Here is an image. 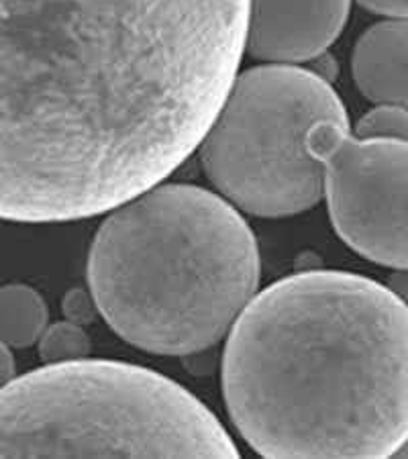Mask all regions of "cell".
<instances>
[{"mask_svg":"<svg viewBox=\"0 0 408 459\" xmlns=\"http://www.w3.org/2000/svg\"><path fill=\"white\" fill-rule=\"evenodd\" d=\"M249 0H0V212L64 223L172 176L231 92Z\"/></svg>","mask_w":408,"mask_h":459,"instance_id":"1","label":"cell"},{"mask_svg":"<svg viewBox=\"0 0 408 459\" xmlns=\"http://www.w3.org/2000/svg\"><path fill=\"white\" fill-rule=\"evenodd\" d=\"M221 382L257 455L395 457L408 437V308L361 273H292L235 321Z\"/></svg>","mask_w":408,"mask_h":459,"instance_id":"2","label":"cell"},{"mask_svg":"<svg viewBox=\"0 0 408 459\" xmlns=\"http://www.w3.org/2000/svg\"><path fill=\"white\" fill-rule=\"evenodd\" d=\"M100 316L129 345L211 350L257 294L262 259L239 209L192 184H158L109 211L86 262Z\"/></svg>","mask_w":408,"mask_h":459,"instance_id":"3","label":"cell"},{"mask_svg":"<svg viewBox=\"0 0 408 459\" xmlns=\"http://www.w3.org/2000/svg\"><path fill=\"white\" fill-rule=\"evenodd\" d=\"M0 455L235 459L241 451L178 382L143 366L84 358L3 386Z\"/></svg>","mask_w":408,"mask_h":459,"instance_id":"4","label":"cell"},{"mask_svg":"<svg viewBox=\"0 0 408 459\" xmlns=\"http://www.w3.org/2000/svg\"><path fill=\"white\" fill-rule=\"evenodd\" d=\"M350 125L341 96L307 65L259 64L237 76L198 147L200 168L235 209L257 219L307 212L325 169L307 145L321 121Z\"/></svg>","mask_w":408,"mask_h":459,"instance_id":"5","label":"cell"},{"mask_svg":"<svg viewBox=\"0 0 408 459\" xmlns=\"http://www.w3.org/2000/svg\"><path fill=\"white\" fill-rule=\"evenodd\" d=\"M307 145L323 164L331 225L347 247L408 270V143L360 139L329 118L308 131Z\"/></svg>","mask_w":408,"mask_h":459,"instance_id":"6","label":"cell"},{"mask_svg":"<svg viewBox=\"0 0 408 459\" xmlns=\"http://www.w3.org/2000/svg\"><path fill=\"white\" fill-rule=\"evenodd\" d=\"M353 0H249L245 54L262 64H310L339 39Z\"/></svg>","mask_w":408,"mask_h":459,"instance_id":"7","label":"cell"},{"mask_svg":"<svg viewBox=\"0 0 408 459\" xmlns=\"http://www.w3.org/2000/svg\"><path fill=\"white\" fill-rule=\"evenodd\" d=\"M352 76L374 105L408 108V19H384L360 35Z\"/></svg>","mask_w":408,"mask_h":459,"instance_id":"8","label":"cell"},{"mask_svg":"<svg viewBox=\"0 0 408 459\" xmlns=\"http://www.w3.org/2000/svg\"><path fill=\"white\" fill-rule=\"evenodd\" d=\"M49 325L48 302L29 284H6L0 290V335L13 350L37 345Z\"/></svg>","mask_w":408,"mask_h":459,"instance_id":"9","label":"cell"},{"mask_svg":"<svg viewBox=\"0 0 408 459\" xmlns=\"http://www.w3.org/2000/svg\"><path fill=\"white\" fill-rule=\"evenodd\" d=\"M92 351V342L84 325L65 321L49 323L37 342V353L43 364H65V361L84 359Z\"/></svg>","mask_w":408,"mask_h":459,"instance_id":"10","label":"cell"},{"mask_svg":"<svg viewBox=\"0 0 408 459\" xmlns=\"http://www.w3.org/2000/svg\"><path fill=\"white\" fill-rule=\"evenodd\" d=\"M353 135L360 139L408 143V108L398 105H376L360 117L353 127Z\"/></svg>","mask_w":408,"mask_h":459,"instance_id":"11","label":"cell"},{"mask_svg":"<svg viewBox=\"0 0 408 459\" xmlns=\"http://www.w3.org/2000/svg\"><path fill=\"white\" fill-rule=\"evenodd\" d=\"M62 310L68 321L84 325V327L94 321L96 315H100L91 288L88 290H84V288H72V290L65 292L62 300Z\"/></svg>","mask_w":408,"mask_h":459,"instance_id":"12","label":"cell"},{"mask_svg":"<svg viewBox=\"0 0 408 459\" xmlns=\"http://www.w3.org/2000/svg\"><path fill=\"white\" fill-rule=\"evenodd\" d=\"M355 3L386 19H408V0H355Z\"/></svg>","mask_w":408,"mask_h":459,"instance_id":"13","label":"cell"},{"mask_svg":"<svg viewBox=\"0 0 408 459\" xmlns=\"http://www.w3.org/2000/svg\"><path fill=\"white\" fill-rule=\"evenodd\" d=\"M14 377H17V361H14L13 347L3 343V347H0V382L6 386Z\"/></svg>","mask_w":408,"mask_h":459,"instance_id":"14","label":"cell"},{"mask_svg":"<svg viewBox=\"0 0 408 459\" xmlns=\"http://www.w3.org/2000/svg\"><path fill=\"white\" fill-rule=\"evenodd\" d=\"M386 284L392 288V292H395L408 308V270H395V273H392Z\"/></svg>","mask_w":408,"mask_h":459,"instance_id":"15","label":"cell"},{"mask_svg":"<svg viewBox=\"0 0 408 459\" xmlns=\"http://www.w3.org/2000/svg\"><path fill=\"white\" fill-rule=\"evenodd\" d=\"M395 457H408V437L403 441V446H400V447L396 449Z\"/></svg>","mask_w":408,"mask_h":459,"instance_id":"16","label":"cell"}]
</instances>
